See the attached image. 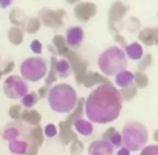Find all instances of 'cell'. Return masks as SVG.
<instances>
[{
  "mask_svg": "<svg viewBox=\"0 0 158 155\" xmlns=\"http://www.w3.org/2000/svg\"><path fill=\"white\" fill-rule=\"evenodd\" d=\"M121 107L123 100L111 83L98 85L84 102V113L88 121L95 124L113 122L120 115Z\"/></svg>",
  "mask_w": 158,
  "mask_h": 155,
  "instance_id": "obj_1",
  "label": "cell"
},
{
  "mask_svg": "<svg viewBox=\"0 0 158 155\" xmlns=\"http://www.w3.org/2000/svg\"><path fill=\"white\" fill-rule=\"evenodd\" d=\"M48 104L55 113H72L77 104V93L69 84H56L48 92Z\"/></svg>",
  "mask_w": 158,
  "mask_h": 155,
  "instance_id": "obj_2",
  "label": "cell"
},
{
  "mask_svg": "<svg viewBox=\"0 0 158 155\" xmlns=\"http://www.w3.org/2000/svg\"><path fill=\"white\" fill-rule=\"evenodd\" d=\"M127 65H128V60H127L125 52L123 48L117 45L105 50L98 59V66L105 75H115L121 70H125Z\"/></svg>",
  "mask_w": 158,
  "mask_h": 155,
  "instance_id": "obj_3",
  "label": "cell"
},
{
  "mask_svg": "<svg viewBox=\"0 0 158 155\" xmlns=\"http://www.w3.org/2000/svg\"><path fill=\"white\" fill-rule=\"evenodd\" d=\"M148 140L147 128L143 124L131 121L127 122L121 132V141L123 147L128 148L129 151H139L146 147Z\"/></svg>",
  "mask_w": 158,
  "mask_h": 155,
  "instance_id": "obj_4",
  "label": "cell"
},
{
  "mask_svg": "<svg viewBox=\"0 0 158 155\" xmlns=\"http://www.w3.org/2000/svg\"><path fill=\"white\" fill-rule=\"evenodd\" d=\"M47 62L40 56H32L21 63V75L25 81L37 83L47 75Z\"/></svg>",
  "mask_w": 158,
  "mask_h": 155,
  "instance_id": "obj_5",
  "label": "cell"
},
{
  "mask_svg": "<svg viewBox=\"0 0 158 155\" xmlns=\"http://www.w3.org/2000/svg\"><path fill=\"white\" fill-rule=\"evenodd\" d=\"M28 84L19 75H8L3 84V92L8 99H22L28 93Z\"/></svg>",
  "mask_w": 158,
  "mask_h": 155,
  "instance_id": "obj_6",
  "label": "cell"
},
{
  "mask_svg": "<svg viewBox=\"0 0 158 155\" xmlns=\"http://www.w3.org/2000/svg\"><path fill=\"white\" fill-rule=\"evenodd\" d=\"M65 10H51V8H41L39 11L37 19L40 21L41 25L47 26L51 29H60L63 28V18H65Z\"/></svg>",
  "mask_w": 158,
  "mask_h": 155,
  "instance_id": "obj_7",
  "label": "cell"
},
{
  "mask_svg": "<svg viewBox=\"0 0 158 155\" xmlns=\"http://www.w3.org/2000/svg\"><path fill=\"white\" fill-rule=\"evenodd\" d=\"M127 13H128V6L124 3L115 2L111 4L110 10H109V29L111 30L113 35L120 33V30L123 29L121 22H123Z\"/></svg>",
  "mask_w": 158,
  "mask_h": 155,
  "instance_id": "obj_8",
  "label": "cell"
},
{
  "mask_svg": "<svg viewBox=\"0 0 158 155\" xmlns=\"http://www.w3.org/2000/svg\"><path fill=\"white\" fill-rule=\"evenodd\" d=\"M65 59L68 60L69 65H70L72 73H74L76 83L78 85H81L84 75L87 74V62L84 59H81V56L78 55L77 52H74L73 50H70V48H69L68 52L65 54Z\"/></svg>",
  "mask_w": 158,
  "mask_h": 155,
  "instance_id": "obj_9",
  "label": "cell"
},
{
  "mask_svg": "<svg viewBox=\"0 0 158 155\" xmlns=\"http://www.w3.org/2000/svg\"><path fill=\"white\" fill-rule=\"evenodd\" d=\"M28 132H29V128L26 124H23L22 121H11L8 122L7 125L4 126L3 129V139L7 141H11V140H17V139H25L28 137Z\"/></svg>",
  "mask_w": 158,
  "mask_h": 155,
  "instance_id": "obj_10",
  "label": "cell"
},
{
  "mask_svg": "<svg viewBox=\"0 0 158 155\" xmlns=\"http://www.w3.org/2000/svg\"><path fill=\"white\" fill-rule=\"evenodd\" d=\"M26 141H28V150H26L25 155H37L41 144L44 143L43 128H41L40 125L30 128L29 132H28Z\"/></svg>",
  "mask_w": 158,
  "mask_h": 155,
  "instance_id": "obj_11",
  "label": "cell"
},
{
  "mask_svg": "<svg viewBox=\"0 0 158 155\" xmlns=\"http://www.w3.org/2000/svg\"><path fill=\"white\" fill-rule=\"evenodd\" d=\"M96 4L89 2H80L76 4L74 7V17L77 18L80 22H88L96 15Z\"/></svg>",
  "mask_w": 158,
  "mask_h": 155,
  "instance_id": "obj_12",
  "label": "cell"
},
{
  "mask_svg": "<svg viewBox=\"0 0 158 155\" xmlns=\"http://www.w3.org/2000/svg\"><path fill=\"white\" fill-rule=\"evenodd\" d=\"M65 41L68 48L70 50H76L81 45V43L84 41V30L80 26H72L66 30Z\"/></svg>",
  "mask_w": 158,
  "mask_h": 155,
  "instance_id": "obj_13",
  "label": "cell"
},
{
  "mask_svg": "<svg viewBox=\"0 0 158 155\" xmlns=\"http://www.w3.org/2000/svg\"><path fill=\"white\" fill-rule=\"evenodd\" d=\"M88 155H114V147L109 141L95 140L88 147Z\"/></svg>",
  "mask_w": 158,
  "mask_h": 155,
  "instance_id": "obj_14",
  "label": "cell"
},
{
  "mask_svg": "<svg viewBox=\"0 0 158 155\" xmlns=\"http://www.w3.org/2000/svg\"><path fill=\"white\" fill-rule=\"evenodd\" d=\"M56 136H59V141L62 143L63 145L70 144L73 140L77 139V135H76L73 126L69 125V124H66L65 121L59 122V129H58V135Z\"/></svg>",
  "mask_w": 158,
  "mask_h": 155,
  "instance_id": "obj_15",
  "label": "cell"
},
{
  "mask_svg": "<svg viewBox=\"0 0 158 155\" xmlns=\"http://www.w3.org/2000/svg\"><path fill=\"white\" fill-rule=\"evenodd\" d=\"M139 40L144 45H156L158 41V29L157 28H144L139 32Z\"/></svg>",
  "mask_w": 158,
  "mask_h": 155,
  "instance_id": "obj_16",
  "label": "cell"
},
{
  "mask_svg": "<svg viewBox=\"0 0 158 155\" xmlns=\"http://www.w3.org/2000/svg\"><path fill=\"white\" fill-rule=\"evenodd\" d=\"M19 121H22L29 126H37L41 122V114L37 110H22Z\"/></svg>",
  "mask_w": 158,
  "mask_h": 155,
  "instance_id": "obj_17",
  "label": "cell"
},
{
  "mask_svg": "<svg viewBox=\"0 0 158 155\" xmlns=\"http://www.w3.org/2000/svg\"><path fill=\"white\" fill-rule=\"evenodd\" d=\"M106 83H110L106 77H103L102 74L99 73H95V71H91V73H87L83 78V84L84 87L87 88H92L95 85H101V84H106Z\"/></svg>",
  "mask_w": 158,
  "mask_h": 155,
  "instance_id": "obj_18",
  "label": "cell"
},
{
  "mask_svg": "<svg viewBox=\"0 0 158 155\" xmlns=\"http://www.w3.org/2000/svg\"><path fill=\"white\" fill-rule=\"evenodd\" d=\"M50 51H52L54 55H60V56H65V54L68 52V45H66L65 37L60 35L54 36L52 39V45H50Z\"/></svg>",
  "mask_w": 158,
  "mask_h": 155,
  "instance_id": "obj_19",
  "label": "cell"
},
{
  "mask_svg": "<svg viewBox=\"0 0 158 155\" xmlns=\"http://www.w3.org/2000/svg\"><path fill=\"white\" fill-rule=\"evenodd\" d=\"M102 140L109 141L114 148L123 147V141H121V133L117 132V129H115L114 126L109 128V129L106 130L105 133H103V135H102Z\"/></svg>",
  "mask_w": 158,
  "mask_h": 155,
  "instance_id": "obj_20",
  "label": "cell"
},
{
  "mask_svg": "<svg viewBox=\"0 0 158 155\" xmlns=\"http://www.w3.org/2000/svg\"><path fill=\"white\" fill-rule=\"evenodd\" d=\"M124 52H125V56H128L129 59H132V60H139L142 56L144 55L143 47H142L139 43L128 44L125 48H124Z\"/></svg>",
  "mask_w": 158,
  "mask_h": 155,
  "instance_id": "obj_21",
  "label": "cell"
},
{
  "mask_svg": "<svg viewBox=\"0 0 158 155\" xmlns=\"http://www.w3.org/2000/svg\"><path fill=\"white\" fill-rule=\"evenodd\" d=\"M72 126H73V129H74L76 132L80 133V135H83V136H91V135H92V132H94L92 124H91L89 121L83 120V118L74 121Z\"/></svg>",
  "mask_w": 158,
  "mask_h": 155,
  "instance_id": "obj_22",
  "label": "cell"
},
{
  "mask_svg": "<svg viewBox=\"0 0 158 155\" xmlns=\"http://www.w3.org/2000/svg\"><path fill=\"white\" fill-rule=\"evenodd\" d=\"M84 102H85V99H83V98L77 100V104H76L74 110H73L72 113H69L68 118L65 120L66 124H69V125H73V122H74V121L83 118V114H84Z\"/></svg>",
  "mask_w": 158,
  "mask_h": 155,
  "instance_id": "obj_23",
  "label": "cell"
},
{
  "mask_svg": "<svg viewBox=\"0 0 158 155\" xmlns=\"http://www.w3.org/2000/svg\"><path fill=\"white\" fill-rule=\"evenodd\" d=\"M8 150L11 154L15 155H25L28 150V141L25 139H17V140L8 141Z\"/></svg>",
  "mask_w": 158,
  "mask_h": 155,
  "instance_id": "obj_24",
  "label": "cell"
},
{
  "mask_svg": "<svg viewBox=\"0 0 158 155\" xmlns=\"http://www.w3.org/2000/svg\"><path fill=\"white\" fill-rule=\"evenodd\" d=\"M133 84V73L129 70H121L115 74V85L120 88H125Z\"/></svg>",
  "mask_w": 158,
  "mask_h": 155,
  "instance_id": "obj_25",
  "label": "cell"
},
{
  "mask_svg": "<svg viewBox=\"0 0 158 155\" xmlns=\"http://www.w3.org/2000/svg\"><path fill=\"white\" fill-rule=\"evenodd\" d=\"M26 19H28V17H26V14L23 13L21 8H14V10H11L10 13V22L13 23V26H17V28H23V25H25Z\"/></svg>",
  "mask_w": 158,
  "mask_h": 155,
  "instance_id": "obj_26",
  "label": "cell"
},
{
  "mask_svg": "<svg viewBox=\"0 0 158 155\" xmlns=\"http://www.w3.org/2000/svg\"><path fill=\"white\" fill-rule=\"evenodd\" d=\"M55 73H56V77L59 78H68L72 73L70 65L69 62L63 58V59H56L55 62Z\"/></svg>",
  "mask_w": 158,
  "mask_h": 155,
  "instance_id": "obj_27",
  "label": "cell"
},
{
  "mask_svg": "<svg viewBox=\"0 0 158 155\" xmlns=\"http://www.w3.org/2000/svg\"><path fill=\"white\" fill-rule=\"evenodd\" d=\"M8 41L13 45H19L22 44L23 41V32L21 28H17V26H11L8 29Z\"/></svg>",
  "mask_w": 158,
  "mask_h": 155,
  "instance_id": "obj_28",
  "label": "cell"
},
{
  "mask_svg": "<svg viewBox=\"0 0 158 155\" xmlns=\"http://www.w3.org/2000/svg\"><path fill=\"white\" fill-rule=\"evenodd\" d=\"M40 28H41L40 21H39L37 18H35V17H29L28 19H26L25 25H23L22 32L29 33V35H35L36 32H39V29Z\"/></svg>",
  "mask_w": 158,
  "mask_h": 155,
  "instance_id": "obj_29",
  "label": "cell"
},
{
  "mask_svg": "<svg viewBox=\"0 0 158 155\" xmlns=\"http://www.w3.org/2000/svg\"><path fill=\"white\" fill-rule=\"evenodd\" d=\"M118 93H120V98L123 102H131V100L138 95V88L133 84H131L125 88H121V91H118Z\"/></svg>",
  "mask_w": 158,
  "mask_h": 155,
  "instance_id": "obj_30",
  "label": "cell"
},
{
  "mask_svg": "<svg viewBox=\"0 0 158 155\" xmlns=\"http://www.w3.org/2000/svg\"><path fill=\"white\" fill-rule=\"evenodd\" d=\"M55 62H56V56H51L50 59V69H48V75H45V87H50L51 84H54L56 81V73H55Z\"/></svg>",
  "mask_w": 158,
  "mask_h": 155,
  "instance_id": "obj_31",
  "label": "cell"
},
{
  "mask_svg": "<svg viewBox=\"0 0 158 155\" xmlns=\"http://www.w3.org/2000/svg\"><path fill=\"white\" fill-rule=\"evenodd\" d=\"M39 100H40V98L37 96L36 92H28L21 99V106H23V107H26V108H32L33 106L37 104Z\"/></svg>",
  "mask_w": 158,
  "mask_h": 155,
  "instance_id": "obj_32",
  "label": "cell"
},
{
  "mask_svg": "<svg viewBox=\"0 0 158 155\" xmlns=\"http://www.w3.org/2000/svg\"><path fill=\"white\" fill-rule=\"evenodd\" d=\"M133 85L136 88H146L148 85V77L144 74V71L133 73Z\"/></svg>",
  "mask_w": 158,
  "mask_h": 155,
  "instance_id": "obj_33",
  "label": "cell"
},
{
  "mask_svg": "<svg viewBox=\"0 0 158 155\" xmlns=\"http://www.w3.org/2000/svg\"><path fill=\"white\" fill-rule=\"evenodd\" d=\"M153 63V56L151 54H146L139 59V65H138V71H144L146 69H148Z\"/></svg>",
  "mask_w": 158,
  "mask_h": 155,
  "instance_id": "obj_34",
  "label": "cell"
},
{
  "mask_svg": "<svg viewBox=\"0 0 158 155\" xmlns=\"http://www.w3.org/2000/svg\"><path fill=\"white\" fill-rule=\"evenodd\" d=\"M123 28H125V29H128L129 32H132V33H135L136 30H139L140 29V21L138 19V18H131V19L128 21V22H125L123 25Z\"/></svg>",
  "mask_w": 158,
  "mask_h": 155,
  "instance_id": "obj_35",
  "label": "cell"
},
{
  "mask_svg": "<svg viewBox=\"0 0 158 155\" xmlns=\"http://www.w3.org/2000/svg\"><path fill=\"white\" fill-rule=\"evenodd\" d=\"M84 150V144L83 141H80L78 139H76V140H73L70 143V154L72 155H81Z\"/></svg>",
  "mask_w": 158,
  "mask_h": 155,
  "instance_id": "obj_36",
  "label": "cell"
},
{
  "mask_svg": "<svg viewBox=\"0 0 158 155\" xmlns=\"http://www.w3.org/2000/svg\"><path fill=\"white\" fill-rule=\"evenodd\" d=\"M14 69V62L11 59H4V60H0V71L2 74H8L10 71H13Z\"/></svg>",
  "mask_w": 158,
  "mask_h": 155,
  "instance_id": "obj_37",
  "label": "cell"
},
{
  "mask_svg": "<svg viewBox=\"0 0 158 155\" xmlns=\"http://www.w3.org/2000/svg\"><path fill=\"white\" fill-rule=\"evenodd\" d=\"M43 135L47 136V137H55L58 135V126L54 125V124H47L43 129Z\"/></svg>",
  "mask_w": 158,
  "mask_h": 155,
  "instance_id": "obj_38",
  "label": "cell"
},
{
  "mask_svg": "<svg viewBox=\"0 0 158 155\" xmlns=\"http://www.w3.org/2000/svg\"><path fill=\"white\" fill-rule=\"evenodd\" d=\"M21 111H22L21 104H13L10 107V110H8V115L11 117V120L18 121L19 120V117H21Z\"/></svg>",
  "mask_w": 158,
  "mask_h": 155,
  "instance_id": "obj_39",
  "label": "cell"
},
{
  "mask_svg": "<svg viewBox=\"0 0 158 155\" xmlns=\"http://www.w3.org/2000/svg\"><path fill=\"white\" fill-rule=\"evenodd\" d=\"M140 155H158V145H147V147L142 148Z\"/></svg>",
  "mask_w": 158,
  "mask_h": 155,
  "instance_id": "obj_40",
  "label": "cell"
},
{
  "mask_svg": "<svg viewBox=\"0 0 158 155\" xmlns=\"http://www.w3.org/2000/svg\"><path fill=\"white\" fill-rule=\"evenodd\" d=\"M30 50H32L33 54H36V55H40L41 51H43V45H41V43L39 40H33L32 44H30Z\"/></svg>",
  "mask_w": 158,
  "mask_h": 155,
  "instance_id": "obj_41",
  "label": "cell"
},
{
  "mask_svg": "<svg viewBox=\"0 0 158 155\" xmlns=\"http://www.w3.org/2000/svg\"><path fill=\"white\" fill-rule=\"evenodd\" d=\"M114 41H115V43H118V44H120L123 48H125L127 45H128V43H127L125 37H124V36H121L120 33H117V35H114Z\"/></svg>",
  "mask_w": 158,
  "mask_h": 155,
  "instance_id": "obj_42",
  "label": "cell"
},
{
  "mask_svg": "<svg viewBox=\"0 0 158 155\" xmlns=\"http://www.w3.org/2000/svg\"><path fill=\"white\" fill-rule=\"evenodd\" d=\"M36 93H37L39 98H47V96H48V87H45V85H44V87L39 88V91Z\"/></svg>",
  "mask_w": 158,
  "mask_h": 155,
  "instance_id": "obj_43",
  "label": "cell"
},
{
  "mask_svg": "<svg viewBox=\"0 0 158 155\" xmlns=\"http://www.w3.org/2000/svg\"><path fill=\"white\" fill-rule=\"evenodd\" d=\"M13 4V0H0V8H7Z\"/></svg>",
  "mask_w": 158,
  "mask_h": 155,
  "instance_id": "obj_44",
  "label": "cell"
},
{
  "mask_svg": "<svg viewBox=\"0 0 158 155\" xmlns=\"http://www.w3.org/2000/svg\"><path fill=\"white\" fill-rule=\"evenodd\" d=\"M117 155H131V151L128 150V148H125V147H120L118 148Z\"/></svg>",
  "mask_w": 158,
  "mask_h": 155,
  "instance_id": "obj_45",
  "label": "cell"
},
{
  "mask_svg": "<svg viewBox=\"0 0 158 155\" xmlns=\"http://www.w3.org/2000/svg\"><path fill=\"white\" fill-rule=\"evenodd\" d=\"M66 2H68V3H70V4H74V3H77L78 0H66Z\"/></svg>",
  "mask_w": 158,
  "mask_h": 155,
  "instance_id": "obj_46",
  "label": "cell"
},
{
  "mask_svg": "<svg viewBox=\"0 0 158 155\" xmlns=\"http://www.w3.org/2000/svg\"><path fill=\"white\" fill-rule=\"evenodd\" d=\"M2 77H3V74H2V71H0V80H2Z\"/></svg>",
  "mask_w": 158,
  "mask_h": 155,
  "instance_id": "obj_47",
  "label": "cell"
}]
</instances>
